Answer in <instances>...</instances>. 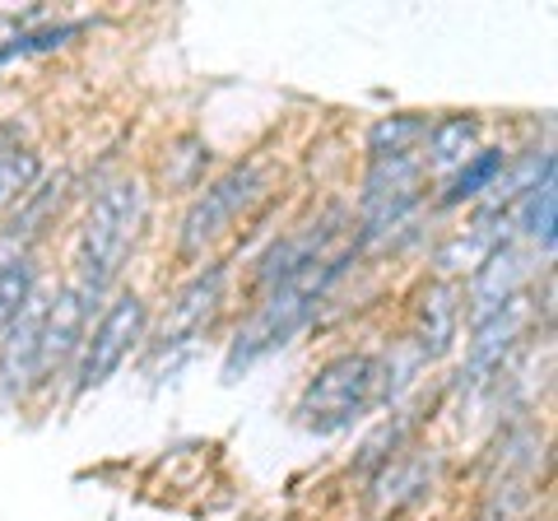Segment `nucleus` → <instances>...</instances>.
<instances>
[{
    "label": "nucleus",
    "instance_id": "1",
    "mask_svg": "<svg viewBox=\"0 0 558 521\" xmlns=\"http://www.w3.org/2000/svg\"><path fill=\"white\" fill-rule=\"evenodd\" d=\"M344 260L349 256H317L299 275L270 284L266 303H260L252 317L242 322V331L229 344V359H223V381H238V373H247L256 359H266L270 350H279V344H289V336L299 331L312 312H317V303L326 299V289L340 280Z\"/></svg>",
    "mask_w": 558,
    "mask_h": 521
},
{
    "label": "nucleus",
    "instance_id": "2",
    "mask_svg": "<svg viewBox=\"0 0 558 521\" xmlns=\"http://www.w3.org/2000/svg\"><path fill=\"white\" fill-rule=\"evenodd\" d=\"M140 219H145V186L135 178L112 182L94 201V210L80 229V247H75V289L89 303L117 284V275L135 247Z\"/></svg>",
    "mask_w": 558,
    "mask_h": 521
},
{
    "label": "nucleus",
    "instance_id": "3",
    "mask_svg": "<svg viewBox=\"0 0 558 521\" xmlns=\"http://www.w3.org/2000/svg\"><path fill=\"white\" fill-rule=\"evenodd\" d=\"M381 401V363L373 354H340L322 363L299 401V424L307 433H340Z\"/></svg>",
    "mask_w": 558,
    "mask_h": 521
},
{
    "label": "nucleus",
    "instance_id": "4",
    "mask_svg": "<svg viewBox=\"0 0 558 521\" xmlns=\"http://www.w3.org/2000/svg\"><path fill=\"white\" fill-rule=\"evenodd\" d=\"M145 299L140 293H121V299L102 312L98 331L84 340V359H80V373H75V391H94L102 387L121 363H126V354L135 350L140 340H145Z\"/></svg>",
    "mask_w": 558,
    "mask_h": 521
},
{
    "label": "nucleus",
    "instance_id": "5",
    "mask_svg": "<svg viewBox=\"0 0 558 521\" xmlns=\"http://www.w3.org/2000/svg\"><path fill=\"white\" fill-rule=\"evenodd\" d=\"M256 182H260V168L247 163V168H233L223 172L215 186H205V196L191 205L186 219H182V252L196 256L205 252V242H215L223 229L233 223V215L256 196Z\"/></svg>",
    "mask_w": 558,
    "mask_h": 521
},
{
    "label": "nucleus",
    "instance_id": "6",
    "mask_svg": "<svg viewBox=\"0 0 558 521\" xmlns=\"http://www.w3.org/2000/svg\"><path fill=\"white\" fill-rule=\"evenodd\" d=\"M526 322H531V303L526 299L502 303L498 312H488L484 322H475V331H470V350H465V368H461L465 387H480V381H488L502 363H508L512 344L521 340V331H526Z\"/></svg>",
    "mask_w": 558,
    "mask_h": 521
},
{
    "label": "nucleus",
    "instance_id": "7",
    "mask_svg": "<svg viewBox=\"0 0 558 521\" xmlns=\"http://www.w3.org/2000/svg\"><path fill=\"white\" fill-rule=\"evenodd\" d=\"M84 317H89V299L65 284L57 299H47L43 340H38V381H51L65 373V363L84 350Z\"/></svg>",
    "mask_w": 558,
    "mask_h": 521
},
{
    "label": "nucleus",
    "instance_id": "8",
    "mask_svg": "<svg viewBox=\"0 0 558 521\" xmlns=\"http://www.w3.org/2000/svg\"><path fill=\"white\" fill-rule=\"evenodd\" d=\"M43 317H47V299L33 289V299L20 307V317L5 326V336H0V391L5 396H24L33 381H38Z\"/></svg>",
    "mask_w": 558,
    "mask_h": 521
},
{
    "label": "nucleus",
    "instance_id": "9",
    "mask_svg": "<svg viewBox=\"0 0 558 521\" xmlns=\"http://www.w3.org/2000/svg\"><path fill=\"white\" fill-rule=\"evenodd\" d=\"M531 275V252L517 247V242H498L480 266H475V280H470V322H484L488 312H498L502 303L521 299V284Z\"/></svg>",
    "mask_w": 558,
    "mask_h": 521
},
{
    "label": "nucleus",
    "instance_id": "10",
    "mask_svg": "<svg viewBox=\"0 0 558 521\" xmlns=\"http://www.w3.org/2000/svg\"><path fill=\"white\" fill-rule=\"evenodd\" d=\"M219 299H223V266H209V270H201L191 284H182V289H178V299H172L168 312H163L159 336H154L159 354L172 350V344L196 340V336H201V326L215 317Z\"/></svg>",
    "mask_w": 558,
    "mask_h": 521
},
{
    "label": "nucleus",
    "instance_id": "11",
    "mask_svg": "<svg viewBox=\"0 0 558 521\" xmlns=\"http://www.w3.org/2000/svg\"><path fill=\"white\" fill-rule=\"evenodd\" d=\"M457 322H461V303H457V284H428L418 293V336H414V350L424 363L442 359L457 340Z\"/></svg>",
    "mask_w": 558,
    "mask_h": 521
},
{
    "label": "nucleus",
    "instance_id": "12",
    "mask_svg": "<svg viewBox=\"0 0 558 521\" xmlns=\"http://www.w3.org/2000/svg\"><path fill=\"white\" fill-rule=\"evenodd\" d=\"M480 154V121L475 117H442L428 131V163L433 168H461Z\"/></svg>",
    "mask_w": 558,
    "mask_h": 521
},
{
    "label": "nucleus",
    "instance_id": "13",
    "mask_svg": "<svg viewBox=\"0 0 558 521\" xmlns=\"http://www.w3.org/2000/svg\"><path fill=\"white\" fill-rule=\"evenodd\" d=\"M433 484V461L424 457H391L377 475V508H405Z\"/></svg>",
    "mask_w": 558,
    "mask_h": 521
},
{
    "label": "nucleus",
    "instance_id": "14",
    "mask_svg": "<svg viewBox=\"0 0 558 521\" xmlns=\"http://www.w3.org/2000/svg\"><path fill=\"white\" fill-rule=\"evenodd\" d=\"M326 229H307V233H293L284 242H275V247L260 256V280L266 284H279V280H289V275H299L303 266H312L317 256H326Z\"/></svg>",
    "mask_w": 558,
    "mask_h": 521
},
{
    "label": "nucleus",
    "instance_id": "15",
    "mask_svg": "<svg viewBox=\"0 0 558 521\" xmlns=\"http://www.w3.org/2000/svg\"><path fill=\"white\" fill-rule=\"evenodd\" d=\"M65 186H70V178L61 172V178H51L47 186H38V191H33V196H28V205H24L20 215H14V223L5 229V247H20V256H24V242H33V238H38V233H43V223H47L51 215L61 210V201H65Z\"/></svg>",
    "mask_w": 558,
    "mask_h": 521
},
{
    "label": "nucleus",
    "instance_id": "16",
    "mask_svg": "<svg viewBox=\"0 0 558 521\" xmlns=\"http://www.w3.org/2000/svg\"><path fill=\"white\" fill-rule=\"evenodd\" d=\"M554 205H558V196H554V172H545L526 196L517 201V223H521V233H526L539 252H554Z\"/></svg>",
    "mask_w": 558,
    "mask_h": 521
},
{
    "label": "nucleus",
    "instance_id": "17",
    "mask_svg": "<svg viewBox=\"0 0 558 521\" xmlns=\"http://www.w3.org/2000/svg\"><path fill=\"white\" fill-rule=\"evenodd\" d=\"M502 168H508V154H502V149H480L475 159L461 163V168H457V178L447 182L442 205H461V201L484 196V191L498 182V172H502Z\"/></svg>",
    "mask_w": 558,
    "mask_h": 521
},
{
    "label": "nucleus",
    "instance_id": "18",
    "mask_svg": "<svg viewBox=\"0 0 558 521\" xmlns=\"http://www.w3.org/2000/svg\"><path fill=\"white\" fill-rule=\"evenodd\" d=\"M424 135H428V121L414 112L381 117L368 131V149H373V159H400V154H414V145L424 141Z\"/></svg>",
    "mask_w": 558,
    "mask_h": 521
},
{
    "label": "nucleus",
    "instance_id": "19",
    "mask_svg": "<svg viewBox=\"0 0 558 521\" xmlns=\"http://www.w3.org/2000/svg\"><path fill=\"white\" fill-rule=\"evenodd\" d=\"M33 289H38V275H33L28 252L0 260V336H5V326L20 317V307L33 299Z\"/></svg>",
    "mask_w": 558,
    "mask_h": 521
},
{
    "label": "nucleus",
    "instance_id": "20",
    "mask_svg": "<svg viewBox=\"0 0 558 521\" xmlns=\"http://www.w3.org/2000/svg\"><path fill=\"white\" fill-rule=\"evenodd\" d=\"M38 172H43V163H38L33 149H5L0 154V210L20 201L24 191L38 182Z\"/></svg>",
    "mask_w": 558,
    "mask_h": 521
}]
</instances>
